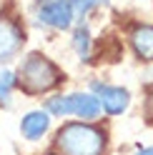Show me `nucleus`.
Instances as JSON below:
<instances>
[{
	"label": "nucleus",
	"instance_id": "obj_1",
	"mask_svg": "<svg viewBox=\"0 0 153 155\" xmlns=\"http://www.w3.org/2000/svg\"><path fill=\"white\" fill-rule=\"evenodd\" d=\"M15 75H18V88H23L28 95H43L48 90L58 88L63 80L58 65L53 60H48L43 53L25 55Z\"/></svg>",
	"mask_w": 153,
	"mask_h": 155
},
{
	"label": "nucleus",
	"instance_id": "obj_2",
	"mask_svg": "<svg viewBox=\"0 0 153 155\" xmlns=\"http://www.w3.org/2000/svg\"><path fill=\"white\" fill-rule=\"evenodd\" d=\"M55 148L63 155H103L106 133L85 123H68L55 135Z\"/></svg>",
	"mask_w": 153,
	"mask_h": 155
},
{
	"label": "nucleus",
	"instance_id": "obj_3",
	"mask_svg": "<svg viewBox=\"0 0 153 155\" xmlns=\"http://www.w3.org/2000/svg\"><path fill=\"white\" fill-rule=\"evenodd\" d=\"M45 110L53 118H68L75 115L80 120H95L100 115V100L93 93H68V95H53L45 100Z\"/></svg>",
	"mask_w": 153,
	"mask_h": 155
},
{
	"label": "nucleus",
	"instance_id": "obj_4",
	"mask_svg": "<svg viewBox=\"0 0 153 155\" xmlns=\"http://www.w3.org/2000/svg\"><path fill=\"white\" fill-rule=\"evenodd\" d=\"M25 45V30L15 18L0 15V65L10 63Z\"/></svg>",
	"mask_w": 153,
	"mask_h": 155
},
{
	"label": "nucleus",
	"instance_id": "obj_5",
	"mask_svg": "<svg viewBox=\"0 0 153 155\" xmlns=\"http://www.w3.org/2000/svg\"><path fill=\"white\" fill-rule=\"evenodd\" d=\"M38 23L45 25V28H53V30H68L75 20V13H73V5L70 0H45L38 8Z\"/></svg>",
	"mask_w": 153,
	"mask_h": 155
},
{
	"label": "nucleus",
	"instance_id": "obj_6",
	"mask_svg": "<svg viewBox=\"0 0 153 155\" xmlns=\"http://www.w3.org/2000/svg\"><path fill=\"white\" fill-rule=\"evenodd\" d=\"M93 95H98L100 110L108 115H121L131 105V93L121 85H106V83H93Z\"/></svg>",
	"mask_w": 153,
	"mask_h": 155
},
{
	"label": "nucleus",
	"instance_id": "obj_7",
	"mask_svg": "<svg viewBox=\"0 0 153 155\" xmlns=\"http://www.w3.org/2000/svg\"><path fill=\"white\" fill-rule=\"evenodd\" d=\"M50 128V113L48 110H30L20 118V135L25 140H40Z\"/></svg>",
	"mask_w": 153,
	"mask_h": 155
},
{
	"label": "nucleus",
	"instance_id": "obj_8",
	"mask_svg": "<svg viewBox=\"0 0 153 155\" xmlns=\"http://www.w3.org/2000/svg\"><path fill=\"white\" fill-rule=\"evenodd\" d=\"M131 45L133 50H136V55L141 58V60L151 63L153 60V25H146L141 23L131 30Z\"/></svg>",
	"mask_w": 153,
	"mask_h": 155
},
{
	"label": "nucleus",
	"instance_id": "obj_9",
	"mask_svg": "<svg viewBox=\"0 0 153 155\" xmlns=\"http://www.w3.org/2000/svg\"><path fill=\"white\" fill-rule=\"evenodd\" d=\"M18 88V75L13 70H0V105L10 108L13 105V90Z\"/></svg>",
	"mask_w": 153,
	"mask_h": 155
},
{
	"label": "nucleus",
	"instance_id": "obj_10",
	"mask_svg": "<svg viewBox=\"0 0 153 155\" xmlns=\"http://www.w3.org/2000/svg\"><path fill=\"white\" fill-rule=\"evenodd\" d=\"M73 50L78 53L80 60H88L90 58V30H88V25H78L73 30Z\"/></svg>",
	"mask_w": 153,
	"mask_h": 155
},
{
	"label": "nucleus",
	"instance_id": "obj_11",
	"mask_svg": "<svg viewBox=\"0 0 153 155\" xmlns=\"http://www.w3.org/2000/svg\"><path fill=\"white\" fill-rule=\"evenodd\" d=\"M70 5H73L75 20L83 23V18L88 15L90 10H95V8H100V5H108V0H70Z\"/></svg>",
	"mask_w": 153,
	"mask_h": 155
},
{
	"label": "nucleus",
	"instance_id": "obj_12",
	"mask_svg": "<svg viewBox=\"0 0 153 155\" xmlns=\"http://www.w3.org/2000/svg\"><path fill=\"white\" fill-rule=\"evenodd\" d=\"M146 115H148V120L153 123V90L148 93V100H146Z\"/></svg>",
	"mask_w": 153,
	"mask_h": 155
},
{
	"label": "nucleus",
	"instance_id": "obj_13",
	"mask_svg": "<svg viewBox=\"0 0 153 155\" xmlns=\"http://www.w3.org/2000/svg\"><path fill=\"white\" fill-rule=\"evenodd\" d=\"M136 155H153V148H141Z\"/></svg>",
	"mask_w": 153,
	"mask_h": 155
},
{
	"label": "nucleus",
	"instance_id": "obj_14",
	"mask_svg": "<svg viewBox=\"0 0 153 155\" xmlns=\"http://www.w3.org/2000/svg\"><path fill=\"white\" fill-rule=\"evenodd\" d=\"M38 3H45V0H38Z\"/></svg>",
	"mask_w": 153,
	"mask_h": 155
}]
</instances>
